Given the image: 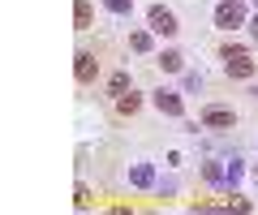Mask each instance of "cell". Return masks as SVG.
<instances>
[{
    "mask_svg": "<svg viewBox=\"0 0 258 215\" xmlns=\"http://www.w3.org/2000/svg\"><path fill=\"white\" fill-rule=\"evenodd\" d=\"M95 74H99V60H95L91 52H78L74 56V78L78 82H95Z\"/></svg>",
    "mask_w": 258,
    "mask_h": 215,
    "instance_id": "277c9868",
    "label": "cell"
},
{
    "mask_svg": "<svg viewBox=\"0 0 258 215\" xmlns=\"http://www.w3.org/2000/svg\"><path fill=\"white\" fill-rule=\"evenodd\" d=\"M254 35H258V18H254Z\"/></svg>",
    "mask_w": 258,
    "mask_h": 215,
    "instance_id": "9a60e30c",
    "label": "cell"
},
{
    "mask_svg": "<svg viewBox=\"0 0 258 215\" xmlns=\"http://www.w3.org/2000/svg\"><path fill=\"white\" fill-rule=\"evenodd\" d=\"M159 65H164L168 74H181V65H185V56H181V52H164V56H159Z\"/></svg>",
    "mask_w": 258,
    "mask_h": 215,
    "instance_id": "30bf717a",
    "label": "cell"
},
{
    "mask_svg": "<svg viewBox=\"0 0 258 215\" xmlns=\"http://www.w3.org/2000/svg\"><path fill=\"white\" fill-rule=\"evenodd\" d=\"M147 18H151V30H155V35H176V30H181V26H176V13L164 9V5H151Z\"/></svg>",
    "mask_w": 258,
    "mask_h": 215,
    "instance_id": "3957f363",
    "label": "cell"
},
{
    "mask_svg": "<svg viewBox=\"0 0 258 215\" xmlns=\"http://www.w3.org/2000/svg\"><path fill=\"white\" fill-rule=\"evenodd\" d=\"M215 26H220V30H237V26H245V9H241L237 0H224L220 9H215Z\"/></svg>",
    "mask_w": 258,
    "mask_h": 215,
    "instance_id": "7a4b0ae2",
    "label": "cell"
},
{
    "mask_svg": "<svg viewBox=\"0 0 258 215\" xmlns=\"http://www.w3.org/2000/svg\"><path fill=\"white\" fill-rule=\"evenodd\" d=\"M108 91H112V95H125V91H134V86H129V74H125V69L108 78Z\"/></svg>",
    "mask_w": 258,
    "mask_h": 215,
    "instance_id": "9c48e42d",
    "label": "cell"
},
{
    "mask_svg": "<svg viewBox=\"0 0 258 215\" xmlns=\"http://www.w3.org/2000/svg\"><path fill=\"white\" fill-rule=\"evenodd\" d=\"M103 5H108L112 13H129V9H134V0H103Z\"/></svg>",
    "mask_w": 258,
    "mask_h": 215,
    "instance_id": "5bb4252c",
    "label": "cell"
},
{
    "mask_svg": "<svg viewBox=\"0 0 258 215\" xmlns=\"http://www.w3.org/2000/svg\"><path fill=\"white\" fill-rule=\"evenodd\" d=\"M129 43H134V52H147V47H151V35H147V30H134Z\"/></svg>",
    "mask_w": 258,
    "mask_h": 215,
    "instance_id": "8fae6325",
    "label": "cell"
},
{
    "mask_svg": "<svg viewBox=\"0 0 258 215\" xmlns=\"http://www.w3.org/2000/svg\"><path fill=\"white\" fill-rule=\"evenodd\" d=\"M224 69H228V78H254V60H249L245 47H224Z\"/></svg>",
    "mask_w": 258,
    "mask_h": 215,
    "instance_id": "6da1fadb",
    "label": "cell"
},
{
    "mask_svg": "<svg viewBox=\"0 0 258 215\" xmlns=\"http://www.w3.org/2000/svg\"><path fill=\"white\" fill-rule=\"evenodd\" d=\"M155 108L164 116H181L185 112V103H181V95H176V91H155Z\"/></svg>",
    "mask_w": 258,
    "mask_h": 215,
    "instance_id": "5b68a950",
    "label": "cell"
},
{
    "mask_svg": "<svg viewBox=\"0 0 258 215\" xmlns=\"http://www.w3.org/2000/svg\"><path fill=\"white\" fill-rule=\"evenodd\" d=\"M74 26L78 30H91V0H78V5H74Z\"/></svg>",
    "mask_w": 258,
    "mask_h": 215,
    "instance_id": "ba28073f",
    "label": "cell"
},
{
    "mask_svg": "<svg viewBox=\"0 0 258 215\" xmlns=\"http://www.w3.org/2000/svg\"><path fill=\"white\" fill-rule=\"evenodd\" d=\"M74 202L86 211V206H91V189H86V185H78V189H74Z\"/></svg>",
    "mask_w": 258,
    "mask_h": 215,
    "instance_id": "4fadbf2b",
    "label": "cell"
},
{
    "mask_svg": "<svg viewBox=\"0 0 258 215\" xmlns=\"http://www.w3.org/2000/svg\"><path fill=\"white\" fill-rule=\"evenodd\" d=\"M129 181H134V185H151V168H147V164H138V168L129 172Z\"/></svg>",
    "mask_w": 258,
    "mask_h": 215,
    "instance_id": "7c38bea8",
    "label": "cell"
},
{
    "mask_svg": "<svg viewBox=\"0 0 258 215\" xmlns=\"http://www.w3.org/2000/svg\"><path fill=\"white\" fill-rule=\"evenodd\" d=\"M254 95H258V91H254Z\"/></svg>",
    "mask_w": 258,
    "mask_h": 215,
    "instance_id": "2e32d148",
    "label": "cell"
},
{
    "mask_svg": "<svg viewBox=\"0 0 258 215\" xmlns=\"http://www.w3.org/2000/svg\"><path fill=\"white\" fill-rule=\"evenodd\" d=\"M138 108H142V99H138V95H134V91L116 95V112H120V116H134V112H138Z\"/></svg>",
    "mask_w": 258,
    "mask_h": 215,
    "instance_id": "52a82bcc",
    "label": "cell"
},
{
    "mask_svg": "<svg viewBox=\"0 0 258 215\" xmlns=\"http://www.w3.org/2000/svg\"><path fill=\"white\" fill-rule=\"evenodd\" d=\"M232 121H237V116H232L228 108H207V112H203L207 129H232Z\"/></svg>",
    "mask_w": 258,
    "mask_h": 215,
    "instance_id": "8992f818",
    "label": "cell"
}]
</instances>
